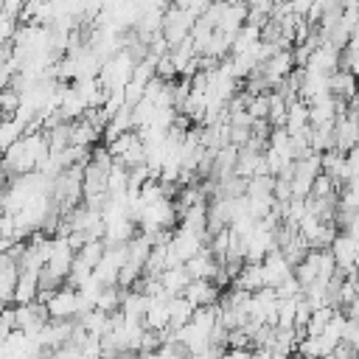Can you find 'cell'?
I'll return each mask as SVG.
<instances>
[{"mask_svg":"<svg viewBox=\"0 0 359 359\" xmlns=\"http://www.w3.org/2000/svg\"><path fill=\"white\" fill-rule=\"evenodd\" d=\"M135 53L129 50V48H118L115 53H109L101 65H98V73H95V79H98V84L104 87V90H121L129 79H132V70H135Z\"/></svg>","mask_w":359,"mask_h":359,"instance_id":"6da1fadb","label":"cell"},{"mask_svg":"<svg viewBox=\"0 0 359 359\" xmlns=\"http://www.w3.org/2000/svg\"><path fill=\"white\" fill-rule=\"evenodd\" d=\"M45 311L48 320H76L79 314V292L70 283H59L50 297L45 300Z\"/></svg>","mask_w":359,"mask_h":359,"instance_id":"7a4b0ae2","label":"cell"},{"mask_svg":"<svg viewBox=\"0 0 359 359\" xmlns=\"http://www.w3.org/2000/svg\"><path fill=\"white\" fill-rule=\"evenodd\" d=\"M328 250H331V255H334L337 269H339L342 275H353V269H356V252H359L356 236H351V233H345V230H337L334 238H331V244H328Z\"/></svg>","mask_w":359,"mask_h":359,"instance_id":"3957f363","label":"cell"},{"mask_svg":"<svg viewBox=\"0 0 359 359\" xmlns=\"http://www.w3.org/2000/svg\"><path fill=\"white\" fill-rule=\"evenodd\" d=\"M261 272H264V286H275L278 280H283V278L292 272V261H289L278 247H272V250L261 258Z\"/></svg>","mask_w":359,"mask_h":359,"instance_id":"277c9868","label":"cell"},{"mask_svg":"<svg viewBox=\"0 0 359 359\" xmlns=\"http://www.w3.org/2000/svg\"><path fill=\"white\" fill-rule=\"evenodd\" d=\"M182 294H185L194 306L219 303V297H222V286H216L210 278H191V280H188V286L182 289Z\"/></svg>","mask_w":359,"mask_h":359,"instance_id":"5b68a950","label":"cell"},{"mask_svg":"<svg viewBox=\"0 0 359 359\" xmlns=\"http://www.w3.org/2000/svg\"><path fill=\"white\" fill-rule=\"evenodd\" d=\"M157 280H160V286L168 292V294H182V289L188 286V280H191V275H188V269H185V264H171V266H165V269H160V275H157Z\"/></svg>","mask_w":359,"mask_h":359,"instance_id":"8992f818","label":"cell"},{"mask_svg":"<svg viewBox=\"0 0 359 359\" xmlns=\"http://www.w3.org/2000/svg\"><path fill=\"white\" fill-rule=\"evenodd\" d=\"M36 289H39V272L20 269L17 283H14V292H11V303H31L36 297Z\"/></svg>","mask_w":359,"mask_h":359,"instance_id":"52a82bcc","label":"cell"},{"mask_svg":"<svg viewBox=\"0 0 359 359\" xmlns=\"http://www.w3.org/2000/svg\"><path fill=\"white\" fill-rule=\"evenodd\" d=\"M67 123H70V129H67V143H73V146H93V143H98L101 129L93 126L87 118H76V121H67Z\"/></svg>","mask_w":359,"mask_h":359,"instance_id":"ba28073f","label":"cell"},{"mask_svg":"<svg viewBox=\"0 0 359 359\" xmlns=\"http://www.w3.org/2000/svg\"><path fill=\"white\" fill-rule=\"evenodd\" d=\"M283 126H286V132H289V135H294V132H300V129H306V126H309V104H306L303 98H294V101H289V104H286Z\"/></svg>","mask_w":359,"mask_h":359,"instance_id":"9c48e42d","label":"cell"},{"mask_svg":"<svg viewBox=\"0 0 359 359\" xmlns=\"http://www.w3.org/2000/svg\"><path fill=\"white\" fill-rule=\"evenodd\" d=\"M191 311H194V303L185 294H171L168 297V328H177L182 323H188Z\"/></svg>","mask_w":359,"mask_h":359,"instance_id":"30bf717a","label":"cell"},{"mask_svg":"<svg viewBox=\"0 0 359 359\" xmlns=\"http://www.w3.org/2000/svg\"><path fill=\"white\" fill-rule=\"evenodd\" d=\"M121 294H123V289H121L118 283L104 286V289L98 292V297H95V309H101V311H115V309L121 306Z\"/></svg>","mask_w":359,"mask_h":359,"instance_id":"8fae6325","label":"cell"},{"mask_svg":"<svg viewBox=\"0 0 359 359\" xmlns=\"http://www.w3.org/2000/svg\"><path fill=\"white\" fill-rule=\"evenodd\" d=\"M20 107V90L14 84L0 87V115H14Z\"/></svg>","mask_w":359,"mask_h":359,"instance_id":"7c38bea8","label":"cell"},{"mask_svg":"<svg viewBox=\"0 0 359 359\" xmlns=\"http://www.w3.org/2000/svg\"><path fill=\"white\" fill-rule=\"evenodd\" d=\"M247 112H250L252 118H266V112H269V93H255V95H250V98H247Z\"/></svg>","mask_w":359,"mask_h":359,"instance_id":"4fadbf2b","label":"cell"},{"mask_svg":"<svg viewBox=\"0 0 359 359\" xmlns=\"http://www.w3.org/2000/svg\"><path fill=\"white\" fill-rule=\"evenodd\" d=\"M272 289H275V294H278V297H297L303 286H300V280L294 278V272H289V275H286L283 280H278Z\"/></svg>","mask_w":359,"mask_h":359,"instance_id":"5bb4252c","label":"cell"},{"mask_svg":"<svg viewBox=\"0 0 359 359\" xmlns=\"http://www.w3.org/2000/svg\"><path fill=\"white\" fill-rule=\"evenodd\" d=\"M3 188H6V174H0V199H3Z\"/></svg>","mask_w":359,"mask_h":359,"instance_id":"9a60e30c","label":"cell"}]
</instances>
